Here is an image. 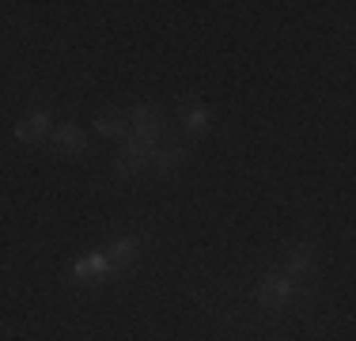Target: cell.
<instances>
[{
  "instance_id": "cell-2",
  "label": "cell",
  "mask_w": 356,
  "mask_h": 341,
  "mask_svg": "<svg viewBox=\"0 0 356 341\" xmlns=\"http://www.w3.org/2000/svg\"><path fill=\"white\" fill-rule=\"evenodd\" d=\"M254 296H258V303L266 307V311H284L288 303H296V296H300V285H296L288 273L277 266V269H266L258 280V288H254Z\"/></svg>"
},
{
  "instance_id": "cell-3",
  "label": "cell",
  "mask_w": 356,
  "mask_h": 341,
  "mask_svg": "<svg viewBox=\"0 0 356 341\" xmlns=\"http://www.w3.org/2000/svg\"><path fill=\"white\" fill-rule=\"evenodd\" d=\"M54 110L49 106H38V110H31L27 118H19L15 122V141H23V144H38V141H46L49 133H54Z\"/></svg>"
},
{
  "instance_id": "cell-4",
  "label": "cell",
  "mask_w": 356,
  "mask_h": 341,
  "mask_svg": "<svg viewBox=\"0 0 356 341\" xmlns=\"http://www.w3.org/2000/svg\"><path fill=\"white\" fill-rule=\"evenodd\" d=\"M110 273H114V266H110L106 251H91V254H83V258H76L72 280L76 285H99V280L110 277Z\"/></svg>"
},
{
  "instance_id": "cell-11",
  "label": "cell",
  "mask_w": 356,
  "mask_h": 341,
  "mask_svg": "<svg viewBox=\"0 0 356 341\" xmlns=\"http://www.w3.org/2000/svg\"><path fill=\"white\" fill-rule=\"evenodd\" d=\"M95 129L103 136H110V141H114V136H122V141H125V136H129V122H125L122 110H110V114H99Z\"/></svg>"
},
{
  "instance_id": "cell-8",
  "label": "cell",
  "mask_w": 356,
  "mask_h": 341,
  "mask_svg": "<svg viewBox=\"0 0 356 341\" xmlns=\"http://www.w3.org/2000/svg\"><path fill=\"white\" fill-rule=\"evenodd\" d=\"M125 122H129V133H163V114L152 102H137L125 114Z\"/></svg>"
},
{
  "instance_id": "cell-9",
  "label": "cell",
  "mask_w": 356,
  "mask_h": 341,
  "mask_svg": "<svg viewBox=\"0 0 356 341\" xmlns=\"http://www.w3.org/2000/svg\"><path fill=\"white\" fill-rule=\"evenodd\" d=\"M137 254H140V235L114 239V243L106 246V258H110V266H114V269H125V266H133V262H137Z\"/></svg>"
},
{
  "instance_id": "cell-6",
  "label": "cell",
  "mask_w": 356,
  "mask_h": 341,
  "mask_svg": "<svg viewBox=\"0 0 356 341\" xmlns=\"http://www.w3.org/2000/svg\"><path fill=\"white\" fill-rule=\"evenodd\" d=\"M49 144H54L61 156H80V152L88 148V133H83L80 125H72V122H61V125H54V133H49Z\"/></svg>"
},
{
  "instance_id": "cell-7",
  "label": "cell",
  "mask_w": 356,
  "mask_h": 341,
  "mask_svg": "<svg viewBox=\"0 0 356 341\" xmlns=\"http://www.w3.org/2000/svg\"><path fill=\"white\" fill-rule=\"evenodd\" d=\"M209 125H213V110H209L197 95H186L182 99V129L190 136H201Z\"/></svg>"
},
{
  "instance_id": "cell-10",
  "label": "cell",
  "mask_w": 356,
  "mask_h": 341,
  "mask_svg": "<svg viewBox=\"0 0 356 341\" xmlns=\"http://www.w3.org/2000/svg\"><path fill=\"white\" fill-rule=\"evenodd\" d=\"M186 156H190V152L182 148V144H159L156 152H152V159H148V167H156V170H175V167H182L186 164Z\"/></svg>"
},
{
  "instance_id": "cell-1",
  "label": "cell",
  "mask_w": 356,
  "mask_h": 341,
  "mask_svg": "<svg viewBox=\"0 0 356 341\" xmlns=\"http://www.w3.org/2000/svg\"><path fill=\"white\" fill-rule=\"evenodd\" d=\"M159 144H163V133H129L122 141V152L114 156V175H137L140 167H148Z\"/></svg>"
},
{
  "instance_id": "cell-5",
  "label": "cell",
  "mask_w": 356,
  "mask_h": 341,
  "mask_svg": "<svg viewBox=\"0 0 356 341\" xmlns=\"http://www.w3.org/2000/svg\"><path fill=\"white\" fill-rule=\"evenodd\" d=\"M281 269L296 280V285L311 280V273H315V243H311V239L296 243L292 251H288V258H284V266H281Z\"/></svg>"
}]
</instances>
